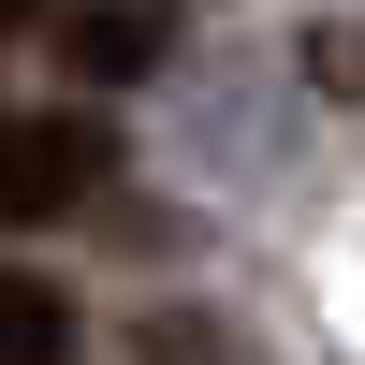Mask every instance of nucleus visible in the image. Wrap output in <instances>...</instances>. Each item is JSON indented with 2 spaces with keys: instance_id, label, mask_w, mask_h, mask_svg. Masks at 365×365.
<instances>
[{
  "instance_id": "20e7f679",
  "label": "nucleus",
  "mask_w": 365,
  "mask_h": 365,
  "mask_svg": "<svg viewBox=\"0 0 365 365\" xmlns=\"http://www.w3.org/2000/svg\"><path fill=\"white\" fill-rule=\"evenodd\" d=\"M15 29H44V0H0V44H15Z\"/></svg>"
},
{
  "instance_id": "7ed1b4c3",
  "label": "nucleus",
  "mask_w": 365,
  "mask_h": 365,
  "mask_svg": "<svg viewBox=\"0 0 365 365\" xmlns=\"http://www.w3.org/2000/svg\"><path fill=\"white\" fill-rule=\"evenodd\" d=\"M0 365H73V292L0 263Z\"/></svg>"
},
{
  "instance_id": "f03ea898",
  "label": "nucleus",
  "mask_w": 365,
  "mask_h": 365,
  "mask_svg": "<svg viewBox=\"0 0 365 365\" xmlns=\"http://www.w3.org/2000/svg\"><path fill=\"white\" fill-rule=\"evenodd\" d=\"M44 44L73 58L88 88H132V73H161V15H146V0H73V15H44Z\"/></svg>"
},
{
  "instance_id": "f257e3e1",
  "label": "nucleus",
  "mask_w": 365,
  "mask_h": 365,
  "mask_svg": "<svg viewBox=\"0 0 365 365\" xmlns=\"http://www.w3.org/2000/svg\"><path fill=\"white\" fill-rule=\"evenodd\" d=\"M103 175H117V132H103L88 103H0V234L73 220Z\"/></svg>"
}]
</instances>
